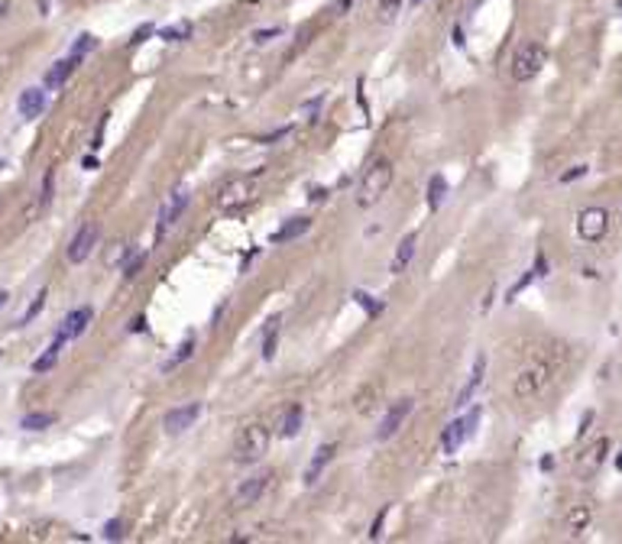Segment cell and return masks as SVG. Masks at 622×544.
Returning a JSON list of instances; mask_svg holds the SVG:
<instances>
[{"label":"cell","instance_id":"obj_1","mask_svg":"<svg viewBox=\"0 0 622 544\" xmlns=\"http://www.w3.org/2000/svg\"><path fill=\"white\" fill-rule=\"evenodd\" d=\"M389 185H392V162L389 159H373L367 166V172H363V179H360V188H357V205L360 207H369V205H376L379 198L389 191Z\"/></svg>","mask_w":622,"mask_h":544},{"label":"cell","instance_id":"obj_2","mask_svg":"<svg viewBox=\"0 0 622 544\" xmlns=\"http://www.w3.org/2000/svg\"><path fill=\"white\" fill-rule=\"evenodd\" d=\"M269 451V431H266L263 424H246L240 428L234 441V457L240 463H256V460H263V454Z\"/></svg>","mask_w":622,"mask_h":544},{"label":"cell","instance_id":"obj_3","mask_svg":"<svg viewBox=\"0 0 622 544\" xmlns=\"http://www.w3.org/2000/svg\"><path fill=\"white\" fill-rule=\"evenodd\" d=\"M545 65V46L541 42H522L516 49V56H512V78L516 81H532V78L541 72Z\"/></svg>","mask_w":622,"mask_h":544},{"label":"cell","instance_id":"obj_4","mask_svg":"<svg viewBox=\"0 0 622 544\" xmlns=\"http://www.w3.org/2000/svg\"><path fill=\"white\" fill-rule=\"evenodd\" d=\"M480 418H483L480 408H470V412L463 415V418H454V422L444 428V434H441L444 454H457V451H461V444L470 441L473 434H477V424H480Z\"/></svg>","mask_w":622,"mask_h":544},{"label":"cell","instance_id":"obj_5","mask_svg":"<svg viewBox=\"0 0 622 544\" xmlns=\"http://www.w3.org/2000/svg\"><path fill=\"white\" fill-rule=\"evenodd\" d=\"M548 383H551V366H548V363H532V366H525V369L516 376L512 392H516V399H535V395L541 392Z\"/></svg>","mask_w":622,"mask_h":544},{"label":"cell","instance_id":"obj_6","mask_svg":"<svg viewBox=\"0 0 622 544\" xmlns=\"http://www.w3.org/2000/svg\"><path fill=\"white\" fill-rule=\"evenodd\" d=\"M606 230H609V214H606L603 207H584L580 217H577V234L580 240L587 243H596V240H603Z\"/></svg>","mask_w":622,"mask_h":544},{"label":"cell","instance_id":"obj_7","mask_svg":"<svg viewBox=\"0 0 622 544\" xmlns=\"http://www.w3.org/2000/svg\"><path fill=\"white\" fill-rule=\"evenodd\" d=\"M97 224H91V221H85V224L78 227V234L72 237V243H68V263H85L88 256H91V250H95L97 243Z\"/></svg>","mask_w":622,"mask_h":544},{"label":"cell","instance_id":"obj_8","mask_svg":"<svg viewBox=\"0 0 622 544\" xmlns=\"http://www.w3.org/2000/svg\"><path fill=\"white\" fill-rule=\"evenodd\" d=\"M250 195H253V182H250V179H234V182H227V185L221 188L217 205H221V211H237L240 205L250 201Z\"/></svg>","mask_w":622,"mask_h":544},{"label":"cell","instance_id":"obj_9","mask_svg":"<svg viewBox=\"0 0 622 544\" xmlns=\"http://www.w3.org/2000/svg\"><path fill=\"white\" fill-rule=\"evenodd\" d=\"M198 415H201V402H185V405H179V408H169V415H166V431L169 434L189 431L191 424L198 422Z\"/></svg>","mask_w":622,"mask_h":544},{"label":"cell","instance_id":"obj_10","mask_svg":"<svg viewBox=\"0 0 622 544\" xmlns=\"http://www.w3.org/2000/svg\"><path fill=\"white\" fill-rule=\"evenodd\" d=\"M412 405H415L412 399H399V402L392 405V408H389L386 418L379 422V431H376L379 441H389V438H392V434H396L399 428H402V422H406L408 415H412Z\"/></svg>","mask_w":622,"mask_h":544},{"label":"cell","instance_id":"obj_11","mask_svg":"<svg viewBox=\"0 0 622 544\" xmlns=\"http://www.w3.org/2000/svg\"><path fill=\"white\" fill-rule=\"evenodd\" d=\"M91 318H95V311L88 308V305H81V308H75L65 321H62V328H58L56 337H62V340H75V337H81V334L88 330V324H91Z\"/></svg>","mask_w":622,"mask_h":544},{"label":"cell","instance_id":"obj_12","mask_svg":"<svg viewBox=\"0 0 622 544\" xmlns=\"http://www.w3.org/2000/svg\"><path fill=\"white\" fill-rule=\"evenodd\" d=\"M269 473H256V477H250L246 483H240V489H237V496H234V506L237 509H246V506H253L256 499L263 496V489L269 486Z\"/></svg>","mask_w":622,"mask_h":544},{"label":"cell","instance_id":"obj_13","mask_svg":"<svg viewBox=\"0 0 622 544\" xmlns=\"http://www.w3.org/2000/svg\"><path fill=\"white\" fill-rule=\"evenodd\" d=\"M185 207H189V191L182 188V191H175V195H172L169 205H166V207L159 211V227H156V237L166 234V227L175 224V221L182 217V211H185Z\"/></svg>","mask_w":622,"mask_h":544},{"label":"cell","instance_id":"obj_14","mask_svg":"<svg viewBox=\"0 0 622 544\" xmlns=\"http://www.w3.org/2000/svg\"><path fill=\"white\" fill-rule=\"evenodd\" d=\"M17 107H19V113H23L26 120H36L39 113L46 111V91H42V88H26V91L19 94Z\"/></svg>","mask_w":622,"mask_h":544},{"label":"cell","instance_id":"obj_15","mask_svg":"<svg viewBox=\"0 0 622 544\" xmlns=\"http://www.w3.org/2000/svg\"><path fill=\"white\" fill-rule=\"evenodd\" d=\"M78 62H81V58L78 56H68V58H58L56 65L49 68L46 72V88H52V91H56V88H62L68 81V78H72V72H75L78 68Z\"/></svg>","mask_w":622,"mask_h":544},{"label":"cell","instance_id":"obj_16","mask_svg":"<svg viewBox=\"0 0 622 544\" xmlns=\"http://www.w3.org/2000/svg\"><path fill=\"white\" fill-rule=\"evenodd\" d=\"M311 230V221L308 217H295V221H289V224H282L276 234H269V243L279 246V243H289V240H295V237H302Z\"/></svg>","mask_w":622,"mask_h":544},{"label":"cell","instance_id":"obj_17","mask_svg":"<svg viewBox=\"0 0 622 544\" xmlns=\"http://www.w3.org/2000/svg\"><path fill=\"white\" fill-rule=\"evenodd\" d=\"M483 373H486V353H480V357L473 360V373H470V383L463 385V389H461V395H457V402H454V405H457V408H463V405L470 402V395L477 392V385L483 383Z\"/></svg>","mask_w":622,"mask_h":544},{"label":"cell","instance_id":"obj_18","mask_svg":"<svg viewBox=\"0 0 622 544\" xmlns=\"http://www.w3.org/2000/svg\"><path fill=\"white\" fill-rule=\"evenodd\" d=\"M415 243H418V234L412 230V234L399 243L396 256H392V275H402V272H406V266L412 263V256H415Z\"/></svg>","mask_w":622,"mask_h":544},{"label":"cell","instance_id":"obj_19","mask_svg":"<svg viewBox=\"0 0 622 544\" xmlns=\"http://www.w3.org/2000/svg\"><path fill=\"white\" fill-rule=\"evenodd\" d=\"M444 195H447V182H444V175H431L428 179V211H438V207L444 205Z\"/></svg>","mask_w":622,"mask_h":544},{"label":"cell","instance_id":"obj_20","mask_svg":"<svg viewBox=\"0 0 622 544\" xmlns=\"http://www.w3.org/2000/svg\"><path fill=\"white\" fill-rule=\"evenodd\" d=\"M62 344H65V340L62 337H56L52 340V347L46 350V353H42V357L39 360H33V373H49V369H52V366L58 363V353H62Z\"/></svg>","mask_w":622,"mask_h":544},{"label":"cell","instance_id":"obj_21","mask_svg":"<svg viewBox=\"0 0 622 544\" xmlns=\"http://www.w3.org/2000/svg\"><path fill=\"white\" fill-rule=\"evenodd\" d=\"M334 451H337V444H324V447H318V454H314V460H311L308 473H305V483H314V479H318L321 467H324V463L334 457Z\"/></svg>","mask_w":622,"mask_h":544},{"label":"cell","instance_id":"obj_22","mask_svg":"<svg viewBox=\"0 0 622 544\" xmlns=\"http://www.w3.org/2000/svg\"><path fill=\"white\" fill-rule=\"evenodd\" d=\"M590 518H593V509H590V506L571 509V515H567V528H571V535H580V531L590 525Z\"/></svg>","mask_w":622,"mask_h":544},{"label":"cell","instance_id":"obj_23","mask_svg":"<svg viewBox=\"0 0 622 544\" xmlns=\"http://www.w3.org/2000/svg\"><path fill=\"white\" fill-rule=\"evenodd\" d=\"M298 428H302V405H292V408L285 412L282 424H279V434H282V438H295Z\"/></svg>","mask_w":622,"mask_h":544},{"label":"cell","instance_id":"obj_24","mask_svg":"<svg viewBox=\"0 0 622 544\" xmlns=\"http://www.w3.org/2000/svg\"><path fill=\"white\" fill-rule=\"evenodd\" d=\"M49 424H56V415L52 412H33L19 422V428H26V431H42V428H49Z\"/></svg>","mask_w":622,"mask_h":544},{"label":"cell","instance_id":"obj_25","mask_svg":"<svg viewBox=\"0 0 622 544\" xmlns=\"http://www.w3.org/2000/svg\"><path fill=\"white\" fill-rule=\"evenodd\" d=\"M159 36L166 39V42H185V39L191 36V23H189V19H182V23H172V26L162 29Z\"/></svg>","mask_w":622,"mask_h":544},{"label":"cell","instance_id":"obj_26","mask_svg":"<svg viewBox=\"0 0 622 544\" xmlns=\"http://www.w3.org/2000/svg\"><path fill=\"white\" fill-rule=\"evenodd\" d=\"M195 347H198V340H195V337H185V340L179 344V350H175V357H172L169 363H166V369H175V366H182L185 360L191 357V353H195Z\"/></svg>","mask_w":622,"mask_h":544},{"label":"cell","instance_id":"obj_27","mask_svg":"<svg viewBox=\"0 0 622 544\" xmlns=\"http://www.w3.org/2000/svg\"><path fill=\"white\" fill-rule=\"evenodd\" d=\"M399 10H402V0H376V17H379V23H392Z\"/></svg>","mask_w":622,"mask_h":544},{"label":"cell","instance_id":"obj_28","mask_svg":"<svg viewBox=\"0 0 622 544\" xmlns=\"http://www.w3.org/2000/svg\"><path fill=\"white\" fill-rule=\"evenodd\" d=\"M42 308H46V289H39V295H36V298H33V305H29V308L23 311V318H19V324H29V321L36 318V314H39V311H42Z\"/></svg>","mask_w":622,"mask_h":544},{"label":"cell","instance_id":"obj_29","mask_svg":"<svg viewBox=\"0 0 622 544\" xmlns=\"http://www.w3.org/2000/svg\"><path fill=\"white\" fill-rule=\"evenodd\" d=\"M52 185H56V169L46 172V179H42V191H39V207H46L52 201Z\"/></svg>","mask_w":622,"mask_h":544},{"label":"cell","instance_id":"obj_30","mask_svg":"<svg viewBox=\"0 0 622 544\" xmlns=\"http://www.w3.org/2000/svg\"><path fill=\"white\" fill-rule=\"evenodd\" d=\"M353 301H357V305H363V308H367V314H379V311H383V301H373L367 291H353Z\"/></svg>","mask_w":622,"mask_h":544},{"label":"cell","instance_id":"obj_31","mask_svg":"<svg viewBox=\"0 0 622 544\" xmlns=\"http://www.w3.org/2000/svg\"><path fill=\"white\" fill-rule=\"evenodd\" d=\"M88 49H97V39H95V36H88V33H81V36H78V42L72 46V56L81 58V56L88 52Z\"/></svg>","mask_w":622,"mask_h":544},{"label":"cell","instance_id":"obj_32","mask_svg":"<svg viewBox=\"0 0 622 544\" xmlns=\"http://www.w3.org/2000/svg\"><path fill=\"white\" fill-rule=\"evenodd\" d=\"M606 447H609V441H596V447L593 451H590V457H587V463H590V467H600V463H603V454H606Z\"/></svg>","mask_w":622,"mask_h":544},{"label":"cell","instance_id":"obj_33","mask_svg":"<svg viewBox=\"0 0 622 544\" xmlns=\"http://www.w3.org/2000/svg\"><path fill=\"white\" fill-rule=\"evenodd\" d=\"M104 538H107V541H117V538H123V522H120V518H113V522H107V525H104Z\"/></svg>","mask_w":622,"mask_h":544},{"label":"cell","instance_id":"obj_34","mask_svg":"<svg viewBox=\"0 0 622 544\" xmlns=\"http://www.w3.org/2000/svg\"><path fill=\"white\" fill-rule=\"evenodd\" d=\"M143 263H146V253H136V256L130 259V263L123 266V275H127V279H133V275H136V272L143 269Z\"/></svg>","mask_w":622,"mask_h":544},{"label":"cell","instance_id":"obj_35","mask_svg":"<svg viewBox=\"0 0 622 544\" xmlns=\"http://www.w3.org/2000/svg\"><path fill=\"white\" fill-rule=\"evenodd\" d=\"M532 279H538V275H535V269H532V272H525V275H522V279H518L516 285H512V289H509V295H506V301H512V298H516L518 291L525 289V285H528V282H532Z\"/></svg>","mask_w":622,"mask_h":544},{"label":"cell","instance_id":"obj_36","mask_svg":"<svg viewBox=\"0 0 622 544\" xmlns=\"http://www.w3.org/2000/svg\"><path fill=\"white\" fill-rule=\"evenodd\" d=\"M587 172H590V169H587V166H574V169H567V172H564V175H561V182H564V185H571V182H577V179H584Z\"/></svg>","mask_w":622,"mask_h":544},{"label":"cell","instance_id":"obj_37","mask_svg":"<svg viewBox=\"0 0 622 544\" xmlns=\"http://www.w3.org/2000/svg\"><path fill=\"white\" fill-rule=\"evenodd\" d=\"M386 515H389V506H383L379 518L373 522V528H369V538H373V541H376V538H383V522H386Z\"/></svg>","mask_w":622,"mask_h":544},{"label":"cell","instance_id":"obj_38","mask_svg":"<svg viewBox=\"0 0 622 544\" xmlns=\"http://www.w3.org/2000/svg\"><path fill=\"white\" fill-rule=\"evenodd\" d=\"M276 324H279V321H273V330L266 334V347H263V357L266 360H273V353H276Z\"/></svg>","mask_w":622,"mask_h":544},{"label":"cell","instance_id":"obj_39","mask_svg":"<svg viewBox=\"0 0 622 544\" xmlns=\"http://www.w3.org/2000/svg\"><path fill=\"white\" fill-rule=\"evenodd\" d=\"M276 36H282V26H273V29H260V33H253L256 42H266V39H276Z\"/></svg>","mask_w":622,"mask_h":544},{"label":"cell","instance_id":"obj_40","mask_svg":"<svg viewBox=\"0 0 622 544\" xmlns=\"http://www.w3.org/2000/svg\"><path fill=\"white\" fill-rule=\"evenodd\" d=\"M150 33H152V23H146V26H140V29H136V33H133L130 46H140V42H143V39H146V36H150Z\"/></svg>","mask_w":622,"mask_h":544},{"label":"cell","instance_id":"obj_41","mask_svg":"<svg viewBox=\"0 0 622 544\" xmlns=\"http://www.w3.org/2000/svg\"><path fill=\"white\" fill-rule=\"evenodd\" d=\"M535 275H548V259H545V256H538V259H535Z\"/></svg>","mask_w":622,"mask_h":544},{"label":"cell","instance_id":"obj_42","mask_svg":"<svg viewBox=\"0 0 622 544\" xmlns=\"http://www.w3.org/2000/svg\"><path fill=\"white\" fill-rule=\"evenodd\" d=\"M285 133H289V127H282V130H276L273 136H263V140H260V143H276V140H282Z\"/></svg>","mask_w":622,"mask_h":544},{"label":"cell","instance_id":"obj_43","mask_svg":"<svg viewBox=\"0 0 622 544\" xmlns=\"http://www.w3.org/2000/svg\"><path fill=\"white\" fill-rule=\"evenodd\" d=\"M81 166H85L88 172H95L97 169V159H95V156H85V162H81Z\"/></svg>","mask_w":622,"mask_h":544},{"label":"cell","instance_id":"obj_44","mask_svg":"<svg viewBox=\"0 0 622 544\" xmlns=\"http://www.w3.org/2000/svg\"><path fill=\"white\" fill-rule=\"evenodd\" d=\"M130 330H146V318H133Z\"/></svg>","mask_w":622,"mask_h":544},{"label":"cell","instance_id":"obj_45","mask_svg":"<svg viewBox=\"0 0 622 544\" xmlns=\"http://www.w3.org/2000/svg\"><path fill=\"white\" fill-rule=\"evenodd\" d=\"M7 298H10L7 291H0V308H3V305H7Z\"/></svg>","mask_w":622,"mask_h":544},{"label":"cell","instance_id":"obj_46","mask_svg":"<svg viewBox=\"0 0 622 544\" xmlns=\"http://www.w3.org/2000/svg\"><path fill=\"white\" fill-rule=\"evenodd\" d=\"M616 467H619V470H622V451H619V457H616Z\"/></svg>","mask_w":622,"mask_h":544},{"label":"cell","instance_id":"obj_47","mask_svg":"<svg viewBox=\"0 0 622 544\" xmlns=\"http://www.w3.org/2000/svg\"><path fill=\"white\" fill-rule=\"evenodd\" d=\"M3 13H7V3H0V17H3Z\"/></svg>","mask_w":622,"mask_h":544},{"label":"cell","instance_id":"obj_48","mask_svg":"<svg viewBox=\"0 0 622 544\" xmlns=\"http://www.w3.org/2000/svg\"><path fill=\"white\" fill-rule=\"evenodd\" d=\"M3 166H7V162H3V156H0V169H3Z\"/></svg>","mask_w":622,"mask_h":544},{"label":"cell","instance_id":"obj_49","mask_svg":"<svg viewBox=\"0 0 622 544\" xmlns=\"http://www.w3.org/2000/svg\"><path fill=\"white\" fill-rule=\"evenodd\" d=\"M418 3H422V0H412V7H418Z\"/></svg>","mask_w":622,"mask_h":544}]
</instances>
